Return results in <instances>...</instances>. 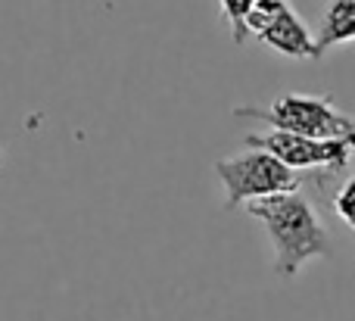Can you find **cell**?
Returning a JSON list of instances; mask_svg holds the SVG:
<instances>
[{
	"mask_svg": "<svg viewBox=\"0 0 355 321\" xmlns=\"http://www.w3.org/2000/svg\"><path fill=\"white\" fill-rule=\"evenodd\" d=\"M346 41H355V0H334L315 31V47H318V56H324L331 47Z\"/></svg>",
	"mask_w": 355,
	"mask_h": 321,
	"instance_id": "8992f818",
	"label": "cell"
},
{
	"mask_svg": "<svg viewBox=\"0 0 355 321\" xmlns=\"http://www.w3.org/2000/svg\"><path fill=\"white\" fill-rule=\"evenodd\" d=\"M246 35H256L265 47L290 60H321L315 35L306 28L290 0H259L246 16Z\"/></svg>",
	"mask_w": 355,
	"mask_h": 321,
	"instance_id": "5b68a950",
	"label": "cell"
},
{
	"mask_svg": "<svg viewBox=\"0 0 355 321\" xmlns=\"http://www.w3.org/2000/svg\"><path fill=\"white\" fill-rule=\"evenodd\" d=\"M246 212L268 231L271 250H275V272L281 278H296L306 262L327 259L334 253L331 234L315 203L302 191H287L246 203Z\"/></svg>",
	"mask_w": 355,
	"mask_h": 321,
	"instance_id": "6da1fadb",
	"label": "cell"
},
{
	"mask_svg": "<svg viewBox=\"0 0 355 321\" xmlns=\"http://www.w3.org/2000/svg\"><path fill=\"white\" fill-rule=\"evenodd\" d=\"M221 3V12H225L227 25H231V37L234 44H243L246 41V16L252 12V6L259 0H218Z\"/></svg>",
	"mask_w": 355,
	"mask_h": 321,
	"instance_id": "52a82bcc",
	"label": "cell"
},
{
	"mask_svg": "<svg viewBox=\"0 0 355 321\" xmlns=\"http://www.w3.org/2000/svg\"><path fill=\"white\" fill-rule=\"evenodd\" d=\"M334 209H337V216L349 225L352 234H355V175L337 191V197H334Z\"/></svg>",
	"mask_w": 355,
	"mask_h": 321,
	"instance_id": "ba28073f",
	"label": "cell"
},
{
	"mask_svg": "<svg viewBox=\"0 0 355 321\" xmlns=\"http://www.w3.org/2000/svg\"><path fill=\"white\" fill-rule=\"evenodd\" d=\"M243 144L277 156L293 172L309 168V172H324V175L343 172L346 162L355 153V135L334 137V141H318V137H302V135L271 128V131H262V135H246Z\"/></svg>",
	"mask_w": 355,
	"mask_h": 321,
	"instance_id": "277c9868",
	"label": "cell"
},
{
	"mask_svg": "<svg viewBox=\"0 0 355 321\" xmlns=\"http://www.w3.org/2000/svg\"><path fill=\"white\" fill-rule=\"evenodd\" d=\"M234 116L259 119L268 128L290 131V135L302 137H318V141L355 135V119L340 112L331 103V97H315V94H284L268 106H237Z\"/></svg>",
	"mask_w": 355,
	"mask_h": 321,
	"instance_id": "7a4b0ae2",
	"label": "cell"
},
{
	"mask_svg": "<svg viewBox=\"0 0 355 321\" xmlns=\"http://www.w3.org/2000/svg\"><path fill=\"white\" fill-rule=\"evenodd\" d=\"M215 175L221 178V187H225L227 209L275 197V193L300 191V175L290 166H284L277 156L256 147H246L243 153L218 159L215 162Z\"/></svg>",
	"mask_w": 355,
	"mask_h": 321,
	"instance_id": "3957f363",
	"label": "cell"
}]
</instances>
